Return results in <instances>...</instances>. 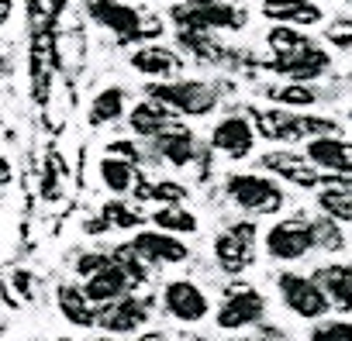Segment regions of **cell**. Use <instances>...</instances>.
<instances>
[{
    "mask_svg": "<svg viewBox=\"0 0 352 341\" xmlns=\"http://www.w3.org/2000/svg\"><path fill=\"white\" fill-rule=\"evenodd\" d=\"M155 148H159V155L169 158L173 165H187V162L197 155V141H194V134L184 131V128H169V131L155 134Z\"/></svg>",
    "mask_w": 352,
    "mask_h": 341,
    "instance_id": "23",
    "label": "cell"
},
{
    "mask_svg": "<svg viewBox=\"0 0 352 341\" xmlns=\"http://www.w3.org/2000/svg\"><path fill=\"white\" fill-rule=\"evenodd\" d=\"M328 42H331L335 49H349V45H352V21H349V18H335V21L328 25Z\"/></svg>",
    "mask_w": 352,
    "mask_h": 341,
    "instance_id": "34",
    "label": "cell"
},
{
    "mask_svg": "<svg viewBox=\"0 0 352 341\" xmlns=\"http://www.w3.org/2000/svg\"><path fill=\"white\" fill-rule=\"evenodd\" d=\"M252 245H256V224L249 221L232 224L221 238H214V259L228 276H235L252 266Z\"/></svg>",
    "mask_w": 352,
    "mask_h": 341,
    "instance_id": "9",
    "label": "cell"
},
{
    "mask_svg": "<svg viewBox=\"0 0 352 341\" xmlns=\"http://www.w3.org/2000/svg\"><path fill=\"white\" fill-rule=\"evenodd\" d=\"M131 128L138 131V134H145V138H155V134H162V131H169L173 128V107H166L162 100H155V97H148L145 104H138L135 110H131Z\"/></svg>",
    "mask_w": 352,
    "mask_h": 341,
    "instance_id": "21",
    "label": "cell"
},
{
    "mask_svg": "<svg viewBox=\"0 0 352 341\" xmlns=\"http://www.w3.org/2000/svg\"><path fill=\"white\" fill-rule=\"evenodd\" d=\"M100 180H104L107 190L128 193V190L135 187V180H138L135 162H128V158H121V155H107V158L100 162Z\"/></svg>",
    "mask_w": 352,
    "mask_h": 341,
    "instance_id": "24",
    "label": "cell"
},
{
    "mask_svg": "<svg viewBox=\"0 0 352 341\" xmlns=\"http://www.w3.org/2000/svg\"><path fill=\"white\" fill-rule=\"evenodd\" d=\"M145 90L148 97L162 100L166 107H173L176 114H187V117H204L218 107V90L201 80H162V83H148Z\"/></svg>",
    "mask_w": 352,
    "mask_h": 341,
    "instance_id": "2",
    "label": "cell"
},
{
    "mask_svg": "<svg viewBox=\"0 0 352 341\" xmlns=\"http://www.w3.org/2000/svg\"><path fill=\"white\" fill-rule=\"evenodd\" d=\"M318 286L328 293L335 310H352V266L349 262H328L314 269Z\"/></svg>",
    "mask_w": 352,
    "mask_h": 341,
    "instance_id": "18",
    "label": "cell"
},
{
    "mask_svg": "<svg viewBox=\"0 0 352 341\" xmlns=\"http://www.w3.org/2000/svg\"><path fill=\"white\" fill-rule=\"evenodd\" d=\"M266 314V300L259 296V290L242 286L235 293H228V300L218 307V327L225 331H245L252 324H259Z\"/></svg>",
    "mask_w": 352,
    "mask_h": 341,
    "instance_id": "12",
    "label": "cell"
},
{
    "mask_svg": "<svg viewBox=\"0 0 352 341\" xmlns=\"http://www.w3.org/2000/svg\"><path fill=\"white\" fill-rule=\"evenodd\" d=\"M138 341H166V338H162V334H159V331H148V334H142V338H138Z\"/></svg>",
    "mask_w": 352,
    "mask_h": 341,
    "instance_id": "39",
    "label": "cell"
},
{
    "mask_svg": "<svg viewBox=\"0 0 352 341\" xmlns=\"http://www.w3.org/2000/svg\"><path fill=\"white\" fill-rule=\"evenodd\" d=\"M256 124H259V134H266L270 141H300V138H318V134L338 131V124L328 117H307V114H294L283 107L256 114Z\"/></svg>",
    "mask_w": 352,
    "mask_h": 341,
    "instance_id": "3",
    "label": "cell"
},
{
    "mask_svg": "<svg viewBox=\"0 0 352 341\" xmlns=\"http://www.w3.org/2000/svg\"><path fill=\"white\" fill-rule=\"evenodd\" d=\"M131 248H135L145 262H184V259L190 255L184 242H176V238L166 235V231H138L135 242H131Z\"/></svg>",
    "mask_w": 352,
    "mask_h": 341,
    "instance_id": "17",
    "label": "cell"
},
{
    "mask_svg": "<svg viewBox=\"0 0 352 341\" xmlns=\"http://www.w3.org/2000/svg\"><path fill=\"white\" fill-rule=\"evenodd\" d=\"M232 341H256V338H232Z\"/></svg>",
    "mask_w": 352,
    "mask_h": 341,
    "instance_id": "40",
    "label": "cell"
},
{
    "mask_svg": "<svg viewBox=\"0 0 352 341\" xmlns=\"http://www.w3.org/2000/svg\"><path fill=\"white\" fill-rule=\"evenodd\" d=\"M311 231H314V248H321V252H338V248H342L338 221H335V217H328L324 211H321V217H314V221H311Z\"/></svg>",
    "mask_w": 352,
    "mask_h": 341,
    "instance_id": "31",
    "label": "cell"
},
{
    "mask_svg": "<svg viewBox=\"0 0 352 341\" xmlns=\"http://www.w3.org/2000/svg\"><path fill=\"white\" fill-rule=\"evenodd\" d=\"M100 341H114V338H100Z\"/></svg>",
    "mask_w": 352,
    "mask_h": 341,
    "instance_id": "42",
    "label": "cell"
},
{
    "mask_svg": "<svg viewBox=\"0 0 352 341\" xmlns=\"http://www.w3.org/2000/svg\"><path fill=\"white\" fill-rule=\"evenodd\" d=\"M252 141H256V131H252V124L245 121V117H225L218 128H214V134H211V145L218 148V152H225L228 158H245L249 152H252Z\"/></svg>",
    "mask_w": 352,
    "mask_h": 341,
    "instance_id": "16",
    "label": "cell"
},
{
    "mask_svg": "<svg viewBox=\"0 0 352 341\" xmlns=\"http://www.w3.org/2000/svg\"><path fill=\"white\" fill-rule=\"evenodd\" d=\"M11 11H14V0H0V25L11 18Z\"/></svg>",
    "mask_w": 352,
    "mask_h": 341,
    "instance_id": "38",
    "label": "cell"
},
{
    "mask_svg": "<svg viewBox=\"0 0 352 341\" xmlns=\"http://www.w3.org/2000/svg\"><path fill=\"white\" fill-rule=\"evenodd\" d=\"M111 155H121V158H128V162H138V148L128 145V141H114V145H111Z\"/></svg>",
    "mask_w": 352,
    "mask_h": 341,
    "instance_id": "36",
    "label": "cell"
},
{
    "mask_svg": "<svg viewBox=\"0 0 352 341\" xmlns=\"http://www.w3.org/2000/svg\"><path fill=\"white\" fill-rule=\"evenodd\" d=\"M228 197L235 200V207L249 211V214H273L283 207V187L270 176H259V173H235L228 180Z\"/></svg>",
    "mask_w": 352,
    "mask_h": 341,
    "instance_id": "4",
    "label": "cell"
},
{
    "mask_svg": "<svg viewBox=\"0 0 352 341\" xmlns=\"http://www.w3.org/2000/svg\"><path fill=\"white\" fill-rule=\"evenodd\" d=\"M111 259L107 255H100V252H90V255H80V262H76V269L83 272V276H94L97 269H104Z\"/></svg>",
    "mask_w": 352,
    "mask_h": 341,
    "instance_id": "35",
    "label": "cell"
},
{
    "mask_svg": "<svg viewBox=\"0 0 352 341\" xmlns=\"http://www.w3.org/2000/svg\"><path fill=\"white\" fill-rule=\"evenodd\" d=\"M162 303H166V310L176 317V320H187V324H197V320H204L208 317V296L201 293V286H194L190 279H176V283H169L166 286V293H162Z\"/></svg>",
    "mask_w": 352,
    "mask_h": 341,
    "instance_id": "13",
    "label": "cell"
},
{
    "mask_svg": "<svg viewBox=\"0 0 352 341\" xmlns=\"http://www.w3.org/2000/svg\"><path fill=\"white\" fill-rule=\"evenodd\" d=\"M276 286H280V300L290 314L304 317V320H318L331 310V300L328 293L318 286L314 276H300V272H280L276 276Z\"/></svg>",
    "mask_w": 352,
    "mask_h": 341,
    "instance_id": "5",
    "label": "cell"
},
{
    "mask_svg": "<svg viewBox=\"0 0 352 341\" xmlns=\"http://www.w3.org/2000/svg\"><path fill=\"white\" fill-rule=\"evenodd\" d=\"M318 207L328 217H335L342 224H352V190H349V183H328L318 193Z\"/></svg>",
    "mask_w": 352,
    "mask_h": 341,
    "instance_id": "25",
    "label": "cell"
},
{
    "mask_svg": "<svg viewBox=\"0 0 352 341\" xmlns=\"http://www.w3.org/2000/svg\"><path fill=\"white\" fill-rule=\"evenodd\" d=\"M124 114V90L121 86H107L94 97L90 104V124H111Z\"/></svg>",
    "mask_w": 352,
    "mask_h": 341,
    "instance_id": "27",
    "label": "cell"
},
{
    "mask_svg": "<svg viewBox=\"0 0 352 341\" xmlns=\"http://www.w3.org/2000/svg\"><path fill=\"white\" fill-rule=\"evenodd\" d=\"M135 197L138 200H166V204H180L187 190L180 183H145L142 176L135 180Z\"/></svg>",
    "mask_w": 352,
    "mask_h": 341,
    "instance_id": "30",
    "label": "cell"
},
{
    "mask_svg": "<svg viewBox=\"0 0 352 341\" xmlns=\"http://www.w3.org/2000/svg\"><path fill=\"white\" fill-rule=\"evenodd\" d=\"M8 183H11V162L0 155V187H8Z\"/></svg>",
    "mask_w": 352,
    "mask_h": 341,
    "instance_id": "37",
    "label": "cell"
},
{
    "mask_svg": "<svg viewBox=\"0 0 352 341\" xmlns=\"http://www.w3.org/2000/svg\"><path fill=\"white\" fill-rule=\"evenodd\" d=\"M304 155L324 169L328 176H342L352 183V141L349 138H338V134H318V138H307V148Z\"/></svg>",
    "mask_w": 352,
    "mask_h": 341,
    "instance_id": "10",
    "label": "cell"
},
{
    "mask_svg": "<svg viewBox=\"0 0 352 341\" xmlns=\"http://www.w3.org/2000/svg\"><path fill=\"white\" fill-rule=\"evenodd\" d=\"M131 66H135L138 73H145V76H162V80H169V76H176V73L184 69V59L176 56L173 49L145 45V49H138V52L131 56Z\"/></svg>",
    "mask_w": 352,
    "mask_h": 341,
    "instance_id": "20",
    "label": "cell"
},
{
    "mask_svg": "<svg viewBox=\"0 0 352 341\" xmlns=\"http://www.w3.org/2000/svg\"><path fill=\"white\" fill-rule=\"evenodd\" d=\"M145 320H148V303H145V300H135V296H121V300L111 303V310L100 314V324H104L107 331H118V334L135 331V327H142Z\"/></svg>",
    "mask_w": 352,
    "mask_h": 341,
    "instance_id": "19",
    "label": "cell"
},
{
    "mask_svg": "<svg viewBox=\"0 0 352 341\" xmlns=\"http://www.w3.org/2000/svg\"><path fill=\"white\" fill-rule=\"evenodd\" d=\"M266 45L273 49V56H287V52H297V49L311 45V38L297 25H273L266 32Z\"/></svg>",
    "mask_w": 352,
    "mask_h": 341,
    "instance_id": "28",
    "label": "cell"
},
{
    "mask_svg": "<svg viewBox=\"0 0 352 341\" xmlns=\"http://www.w3.org/2000/svg\"><path fill=\"white\" fill-rule=\"evenodd\" d=\"M318 4H331V0H318Z\"/></svg>",
    "mask_w": 352,
    "mask_h": 341,
    "instance_id": "41",
    "label": "cell"
},
{
    "mask_svg": "<svg viewBox=\"0 0 352 341\" xmlns=\"http://www.w3.org/2000/svg\"><path fill=\"white\" fill-rule=\"evenodd\" d=\"M263 169H273L276 176L297 183V187H321V183H349L342 176H328L324 169H318L307 155H294V152H266L263 155ZM352 187V183H349Z\"/></svg>",
    "mask_w": 352,
    "mask_h": 341,
    "instance_id": "7",
    "label": "cell"
},
{
    "mask_svg": "<svg viewBox=\"0 0 352 341\" xmlns=\"http://www.w3.org/2000/svg\"><path fill=\"white\" fill-rule=\"evenodd\" d=\"M90 11H94V18H97L104 28H111L121 42H131V38H152V35L159 32V25H142L138 11L128 8V4H121V0H94Z\"/></svg>",
    "mask_w": 352,
    "mask_h": 341,
    "instance_id": "8",
    "label": "cell"
},
{
    "mask_svg": "<svg viewBox=\"0 0 352 341\" xmlns=\"http://www.w3.org/2000/svg\"><path fill=\"white\" fill-rule=\"evenodd\" d=\"M59 310L66 314L69 324H80V327L100 324V314L94 310V300L80 286H59Z\"/></svg>",
    "mask_w": 352,
    "mask_h": 341,
    "instance_id": "22",
    "label": "cell"
},
{
    "mask_svg": "<svg viewBox=\"0 0 352 341\" xmlns=\"http://www.w3.org/2000/svg\"><path fill=\"white\" fill-rule=\"evenodd\" d=\"M263 18L273 25L314 28L324 21V11L318 8V0H263Z\"/></svg>",
    "mask_w": 352,
    "mask_h": 341,
    "instance_id": "15",
    "label": "cell"
},
{
    "mask_svg": "<svg viewBox=\"0 0 352 341\" xmlns=\"http://www.w3.org/2000/svg\"><path fill=\"white\" fill-rule=\"evenodd\" d=\"M142 224V214L128 211L121 200H107L104 214L97 221H87V235H100V231H111V228H138Z\"/></svg>",
    "mask_w": 352,
    "mask_h": 341,
    "instance_id": "26",
    "label": "cell"
},
{
    "mask_svg": "<svg viewBox=\"0 0 352 341\" xmlns=\"http://www.w3.org/2000/svg\"><path fill=\"white\" fill-rule=\"evenodd\" d=\"M135 286V276L118 262V259H111L104 269H97L94 276H87V296L94 300V303H114V300H121L128 290Z\"/></svg>",
    "mask_w": 352,
    "mask_h": 341,
    "instance_id": "14",
    "label": "cell"
},
{
    "mask_svg": "<svg viewBox=\"0 0 352 341\" xmlns=\"http://www.w3.org/2000/svg\"><path fill=\"white\" fill-rule=\"evenodd\" d=\"M331 66V56L321 49V45H304L297 52H287V56H273L270 69L287 76V80H297V83H311V80H321Z\"/></svg>",
    "mask_w": 352,
    "mask_h": 341,
    "instance_id": "11",
    "label": "cell"
},
{
    "mask_svg": "<svg viewBox=\"0 0 352 341\" xmlns=\"http://www.w3.org/2000/svg\"><path fill=\"white\" fill-rule=\"evenodd\" d=\"M266 93H270V100H276L283 107H311V104H318L314 86L311 83H297V80H290L287 86H270Z\"/></svg>",
    "mask_w": 352,
    "mask_h": 341,
    "instance_id": "29",
    "label": "cell"
},
{
    "mask_svg": "<svg viewBox=\"0 0 352 341\" xmlns=\"http://www.w3.org/2000/svg\"><path fill=\"white\" fill-rule=\"evenodd\" d=\"M311 341H352V320H324L311 327Z\"/></svg>",
    "mask_w": 352,
    "mask_h": 341,
    "instance_id": "33",
    "label": "cell"
},
{
    "mask_svg": "<svg viewBox=\"0 0 352 341\" xmlns=\"http://www.w3.org/2000/svg\"><path fill=\"white\" fill-rule=\"evenodd\" d=\"M155 224L162 231H197V217L190 211H184L180 204H166L159 214H155Z\"/></svg>",
    "mask_w": 352,
    "mask_h": 341,
    "instance_id": "32",
    "label": "cell"
},
{
    "mask_svg": "<svg viewBox=\"0 0 352 341\" xmlns=\"http://www.w3.org/2000/svg\"><path fill=\"white\" fill-rule=\"evenodd\" d=\"M266 252H270L276 262H297V259H304L307 252H314V231H311V221H304V217H290V221L273 224L270 235H266Z\"/></svg>",
    "mask_w": 352,
    "mask_h": 341,
    "instance_id": "6",
    "label": "cell"
},
{
    "mask_svg": "<svg viewBox=\"0 0 352 341\" xmlns=\"http://www.w3.org/2000/svg\"><path fill=\"white\" fill-rule=\"evenodd\" d=\"M180 32H235L245 25V14L225 0H184L173 8Z\"/></svg>",
    "mask_w": 352,
    "mask_h": 341,
    "instance_id": "1",
    "label": "cell"
}]
</instances>
